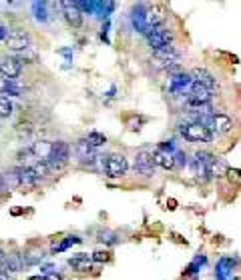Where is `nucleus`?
<instances>
[{
  "label": "nucleus",
  "mask_w": 241,
  "mask_h": 280,
  "mask_svg": "<svg viewBox=\"0 0 241 280\" xmlns=\"http://www.w3.org/2000/svg\"><path fill=\"white\" fill-rule=\"evenodd\" d=\"M181 136L189 142H213L215 132L205 122H189L181 126Z\"/></svg>",
  "instance_id": "1"
},
{
  "label": "nucleus",
  "mask_w": 241,
  "mask_h": 280,
  "mask_svg": "<svg viewBox=\"0 0 241 280\" xmlns=\"http://www.w3.org/2000/svg\"><path fill=\"white\" fill-rule=\"evenodd\" d=\"M29 280H42V278H40V276H31Z\"/></svg>",
  "instance_id": "31"
},
{
  "label": "nucleus",
  "mask_w": 241,
  "mask_h": 280,
  "mask_svg": "<svg viewBox=\"0 0 241 280\" xmlns=\"http://www.w3.org/2000/svg\"><path fill=\"white\" fill-rule=\"evenodd\" d=\"M0 280H10V278H8V274H6V272H2V270H0Z\"/></svg>",
  "instance_id": "30"
},
{
  "label": "nucleus",
  "mask_w": 241,
  "mask_h": 280,
  "mask_svg": "<svg viewBox=\"0 0 241 280\" xmlns=\"http://www.w3.org/2000/svg\"><path fill=\"white\" fill-rule=\"evenodd\" d=\"M31 148H33L35 158L42 160V162H48V158L52 154V142H46V140H38V142H35Z\"/></svg>",
  "instance_id": "13"
},
{
  "label": "nucleus",
  "mask_w": 241,
  "mask_h": 280,
  "mask_svg": "<svg viewBox=\"0 0 241 280\" xmlns=\"http://www.w3.org/2000/svg\"><path fill=\"white\" fill-rule=\"evenodd\" d=\"M0 72L4 74V78L6 80H16L18 76H20V72H22V66L20 63L16 60V58H2L0 60Z\"/></svg>",
  "instance_id": "9"
},
{
  "label": "nucleus",
  "mask_w": 241,
  "mask_h": 280,
  "mask_svg": "<svg viewBox=\"0 0 241 280\" xmlns=\"http://www.w3.org/2000/svg\"><path fill=\"white\" fill-rule=\"evenodd\" d=\"M153 56L157 58V60H161V63H169V64H175V60L179 58V52L169 46V48H163V50H155L153 52Z\"/></svg>",
  "instance_id": "17"
},
{
  "label": "nucleus",
  "mask_w": 241,
  "mask_h": 280,
  "mask_svg": "<svg viewBox=\"0 0 241 280\" xmlns=\"http://www.w3.org/2000/svg\"><path fill=\"white\" fill-rule=\"evenodd\" d=\"M10 90V80L4 78V74L0 72V94H6Z\"/></svg>",
  "instance_id": "24"
},
{
  "label": "nucleus",
  "mask_w": 241,
  "mask_h": 280,
  "mask_svg": "<svg viewBox=\"0 0 241 280\" xmlns=\"http://www.w3.org/2000/svg\"><path fill=\"white\" fill-rule=\"evenodd\" d=\"M12 110H14L12 102L6 96H0V118H8L12 114Z\"/></svg>",
  "instance_id": "21"
},
{
  "label": "nucleus",
  "mask_w": 241,
  "mask_h": 280,
  "mask_svg": "<svg viewBox=\"0 0 241 280\" xmlns=\"http://www.w3.org/2000/svg\"><path fill=\"white\" fill-rule=\"evenodd\" d=\"M4 184H6V180H4V174H0V190H4Z\"/></svg>",
  "instance_id": "29"
},
{
  "label": "nucleus",
  "mask_w": 241,
  "mask_h": 280,
  "mask_svg": "<svg viewBox=\"0 0 241 280\" xmlns=\"http://www.w3.org/2000/svg\"><path fill=\"white\" fill-rule=\"evenodd\" d=\"M87 142H89L93 148H97V146H101V144L106 142V138H104V134H101V132H89Z\"/></svg>",
  "instance_id": "22"
},
{
  "label": "nucleus",
  "mask_w": 241,
  "mask_h": 280,
  "mask_svg": "<svg viewBox=\"0 0 241 280\" xmlns=\"http://www.w3.org/2000/svg\"><path fill=\"white\" fill-rule=\"evenodd\" d=\"M143 16H145V22H147V26L151 30V28H157V26H165L167 10L161 4H151V6H147V10H145Z\"/></svg>",
  "instance_id": "3"
},
{
  "label": "nucleus",
  "mask_w": 241,
  "mask_h": 280,
  "mask_svg": "<svg viewBox=\"0 0 241 280\" xmlns=\"http://www.w3.org/2000/svg\"><path fill=\"white\" fill-rule=\"evenodd\" d=\"M8 36H10V34H8V28H6V26H2V24H0V40H6V38H8Z\"/></svg>",
  "instance_id": "26"
},
{
  "label": "nucleus",
  "mask_w": 241,
  "mask_h": 280,
  "mask_svg": "<svg viewBox=\"0 0 241 280\" xmlns=\"http://www.w3.org/2000/svg\"><path fill=\"white\" fill-rule=\"evenodd\" d=\"M127 168H129L127 158L121 156V154L109 156L106 162H104V172H106V176H111V178H119V176H123V174L127 172Z\"/></svg>",
  "instance_id": "5"
},
{
  "label": "nucleus",
  "mask_w": 241,
  "mask_h": 280,
  "mask_svg": "<svg viewBox=\"0 0 241 280\" xmlns=\"http://www.w3.org/2000/svg\"><path fill=\"white\" fill-rule=\"evenodd\" d=\"M42 280H61V274L59 272H48Z\"/></svg>",
  "instance_id": "27"
},
{
  "label": "nucleus",
  "mask_w": 241,
  "mask_h": 280,
  "mask_svg": "<svg viewBox=\"0 0 241 280\" xmlns=\"http://www.w3.org/2000/svg\"><path fill=\"white\" fill-rule=\"evenodd\" d=\"M93 260L95 262H109L111 260V252L109 250H99V252L93 254Z\"/></svg>",
  "instance_id": "23"
},
{
  "label": "nucleus",
  "mask_w": 241,
  "mask_h": 280,
  "mask_svg": "<svg viewBox=\"0 0 241 280\" xmlns=\"http://www.w3.org/2000/svg\"><path fill=\"white\" fill-rule=\"evenodd\" d=\"M153 158H155V164H159L161 168H165V170H171V168H175V158H173L171 154H167V152H155L153 154Z\"/></svg>",
  "instance_id": "18"
},
{
  "label": "nucleus",
  "mask_w": 241,
  "mask_h": 280,
  "mask_svg": "<svg viewBox=\"0 0 241 280\" xmlns=\"http://www.w3.org/2000/svg\"><path fill=\"white\" fill-rule=\"evenodd\" d=\"M33 170H35V174L38 176V178H46V176H50V164L48 162H42V160H38V162H35V166H31Z\"/></svg>",
  "instance_id": "19"
},
{
  "label": "nucleus",
  "mask_w": 241,
  "mask_h": 280,
  "mask_svg": "<svg viewBox=\"0 0 241 280\" xmlns=\"http://www.w3.org/2000/svg\"><path fill=\"white\" fill-rule=\"evenodd\" d=\"M76 152H78V158H81V160H89V162H93V160L99 158V156H95L93 146L87 142V138L78 140V144H76Z\"/></svg>",
  "instance_id": "16"
},
{
  "label": "nucleus",
  "mask_w": 241,
  "mask_h": 280,
  "mask_svg": "<svg viewBox=\"0 0 241 280\" xmlns=\"http://www.w3.org/2000/svg\"><path fill=\"white\" fill-rule=\"evenodd\" d=\"M135 170H137L139 174H143V176H153V172H155V158L151 152H139L135 156Z\"/></svg>",
  "instance_id": "7"
},
{
  "label": "nucleus",
  "mask_w": 241,
  "mask_h": 280,
  "mask_svg": "<svg viewBox=\"0 0 241 280\" xmlns=\"http://www.w3.org/2000/svg\"><path fill=\"white\" fill-rule=\"evenodd\" d=\"M191 76H193V82H199L201 86H205L209 90H215V86H217V80H215V76L205 70V68H193L191 70Z\"/></svg>",
  "instance_id": "11"
},
{
  "label": "nucleus",
  "mask_w": 241,
  "mask_h": 280,
  "mask_svg": "<svg viewBox=\"0 0 241 280\" xmlns=\"http://www.w3.org/2000/svg\"><path fill=\"white\" fill-rule=\"evenodd\" d=\"M207 172L211 174V176H217V178H221V176H227V172H229V166L225 164V160H221V158H211V162H209V168H207Z\"/></svg>",
  "instance_id": "14"
},
{
  "label": "nucleus",
  "mask_w": 241,
  "mask_h": 280,
  "mask_svg": "<svg viewBox=\"0 0 241 280\" xmlns=\"http://www.w3.org/2000/svg\"><path fill=\"white\" fill-rule=\"evenodd\" d=\"M147 40H149L153 52L155 50H163V48L173 46V32L167 30L165 26H157V28L147 30Z\"/></svg>",
  "instance_id": "2"
},
{
  "label": "nucleus",
  "mask_w": 241,
  "mask_h": 280,
  "mask_svg": "<svg viewBox=\"0 0 241 280\" xmlns=\"http://www.w3.org/2000/svg\"><path fill=\"white\" fill-rule=\"evenodd\" d=\"M4 262H6V254H4V252H2V250H0V266H2V264H4Z\"/></svg>",
  "instance_id": "28"
},
{
  "label": "nucleus",
  "mask_w": 241,
  "mask_h": 280,
  "mask_svg": "<svg viewBox=\"0 0 241 280\" xmlns=\"http://www.w3.org/2000/svg\"><path fill=\"white\" fill-rule=\"evenodd\" d=\"M20 258L18 256H8L6 258V262H4V270H6V274L8 272H18L20 270Z\"/></svg>",
  "instance_id": "20"
},
{
  "label": "nucleus",
  "mask_w": 241,
  "mask_h": 280,
  "mask_svg": "<svg viewBox=\"0 0 241 280\" xmlns=\"http://www.w3.org/2000/svg\"><path fill=\"white\" fill-rule=\"evenodd\" d=\"M70 158V148L67 142H52V154L48 158V164H50V168H63V166H67V162H69Z\"/></svg>",
  "instance_id": "4"
},
{
  "label": "nucleus",
  "mask_w": 241,
  "mask_h": 280,
  "mask_svg": "<svg viewBox=\"0 0 241 280\" xmlns=\"http://www.w3.org/2000/svg\"><path fill=\"white\" fill-rule=\"evenodd\" d=\"M63 10H65V18L69 22L72 28H78L83 24V12L78 10L76 2H61Z\"/></svg>",
  "instance_id": "10"
},
{
  "label": "nucleus",
  "mask_w": 241,
  "mask_h": 280,
  "mask_svg": "<svg viewBox=\"0 0 241 280\" xmlns=\"http://www.w3.org/2000/svg\"><path fill=\"white\" fill-rule=\"evenodd\" d=\"M16 174H18V184L22 188H35L38 184V176L35 174V170L29 168V166L16 168Z\"/></svg>",
  "instance_id": "12"
},
{
  "label": "nucleus",
  "mask_w": 241,
  "mask_h": 280,
  "mask_svg": "<svg viewBox=\"0 0 241 280\" xmlns=\"http://www.w3.org/2000/svg\"><path fill=\"white\" fill-rule=\"evenodd\" d=\"M91 260H93V258H89L87 254H76V256L70 258L69 264L74 270H78V272H87V270L93 268V262H91Z\"/></svg>",
  "instance_id": "15"
},
{
  "label": "nucleus",
  "mask_w": 241,
  "mask_h": 280,
  "mask_svg": "<svg viewBox=\"0 0 241 280\" xmlns=\"http://www.w3.org/2000/svg\"><path fill=\"white\" fill-rule=\"evenodd\" d=\"M233 126H235V122H233V118L229 114L215 112V114L209 116V128L213 132H217V134H229L233 130Z\"/></svg>",
  "instance_id": "6"
},
{
  "label": "nucleus",
  "mask_w": 241,
  "mask_h": 280,
  "mask_svg": "<svg viewBox=\"0 0 241 280\" xmlns=\"http://www.w3.org/2000/svg\"><path fill=\"white\" fill-rule=\"evenodd\" d=\"M6 42V48L8 50H26L29 48V44H31V36L26 34V32H10V36L4 40Z\"/></svg>",
  "instance_id": "8"
},
{
  "label": "nucleus",
  "mask_w": 241,
  "mask_h": 280,
  "mask_svg": "<svg viewBox=\"0 0 241 280\" xmlns=\"http://www.w3.org/2000/svg\"><path fill=\"white\" fill-rule=\"evenodd\" d=\"M227 176H229V180H231V182L235 180V182H239L241 184V172L239 170H229V172H227Z\"/></svg>",
  "instance_id": "25"
}]
</instances>
